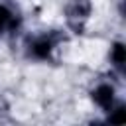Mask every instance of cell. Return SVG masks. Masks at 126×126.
Returning a JSON list of instances; mask_svg holds the SVG:
<instances>
[{"label": "cell", "instance_id": "6da1fadb", "mask_svg": "<svg viewBox=\"0 0 126 126\" xmlns=\"http://www.w3.org/2000/svg\"><path fill=\"white\" fill-rule=\"evenodd\" d=\"M65 16H67V26L81 33L89 16H91V0H71L65 8Z\"/></svg>", "mask_w": 126, "mask_h": 126}, {"label": "cell", "instance_id": "7a4b0ae2", "mask_svg": "<svg viewBox=\"0 0 126 126\" xmlns=\"http://www.w3.org/2000/svg\"><path fill=\"white\" fill-rule=\"evenodd\" d=\"M61 39H63V37H61V33H57V32L45 33V35H41V37H37V39H33V41L30 43V55H33L35 59H47V57L51 55L53 47H55Z\"/></svg>", "mask_w": 126, "mask_h": 126}, {"label": "cell", "instance_id": "3957f363", "mask_svg": "<svg viewBox=\"0 0 126 126\" xmlns=\"http://www.w3.org/2000/svg\"><path fill=\"white\" fill-rule=\"evenodd\" d=\"M93 100H94L102 110L108 112V110L114 106V89H112L110 85H106V83L98 85V87L93 91Z\"/></svg>", "mask_w": 126, "mask_h": 126}, {"label": "cell", "instance_id": "277c9868", "mask_svg": "<svg viewBox=\"0 0 126 126\" xmlns=\"http://www.w3.org/2000/svg\"><path fill=\"white\" fill-rule=\"evenodd\" d=\"M110 59H112V63L116 65V69H118V71H124V63H126V51H124V45H122L120 41L112 45Z\"/></svg>", "mask_w": 126, "mask_h": 126}, {"label": "cell", "instance_id": "5b68a950", "mask_svg": "<svg viewBox=\"0 0 126 126\" xmlns=\"http://www.w3.org/2000/svg\"><path fill=\"white\" fill-rule=\"evenodd\" d=\"M14 26H16V18H14V14H12L8 8L0 6V33H2L4 30L14 28Z\"/></svg>", "mask_w": 126, "mask_h": 126}, {"label": "cell", "instance_id": "8992f818", "mask_svg": "<svg viewBox=\"0 0 126 126\" xmlns=\"http://www.w3.org/2000/svg\"><path fill=\"white\" fill-rule=\"evenodd\" d=\"M108 112H110V114H108V120L114 122V124H120V122H124V118H126V108H124L122 104H118L116 108L112 106Z\"/></svg>", "mask_w": 126, "mask_h": 126}, {"label": "cell", "instance_id": "52a82bcc", "mask_svg": "<svg viewBox=\"0 0 126 126\" xmlns=\"http://www.w3.org/2000/svg\"><path fill=\"white\" fill-rule=\"evenodd\" d=\"M4 108H6V102H4V100H2V98H0V112H2V110H4Z\"/></svg>", "mask_w": 126, "mask_h": 126}]
</instances>
